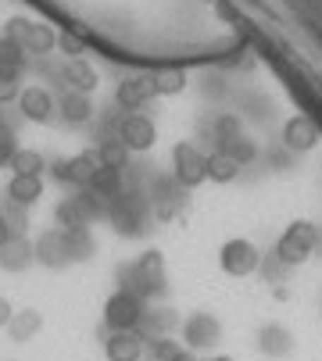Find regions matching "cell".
Wrapping results in <instances>:
<instances>
[{"label":"cell","mask_w":322,"mask_h":361,"mask_svg":"<svg viewBox=\"0 0 322 361\" xmlns=\"http://www.w3.org/2000/svg\"><path fill=\"white\" fill-rule=\"evenodd\" d=\"M126 276H129V283L122 290H129V293H136L143 300V297L157 293V286H165V262H161L157 250H143L136 262L126 269Z\"/></svg>","instance_id":"6da1fadb"},{"label":"cell","mask_w":322,"mask_h":361,"mask_svg":"<svg viewBox=\"0 0 322 361\" xmlns=\"http://www.w3.org/2000/svg\"><path fill=\"white\" fill-rule=\"evenodd\" d=\"M4 39L18 43L29 54H50L58 47V32H54L47 22H32V18H11L4 29Z\"/></svg>","instance_id":"7a4b0ae2"},{"label":"cell","mask_w":322,"mask_h":361,"mask_svg":"<svg viewBox=\"0 0 322 361\" xmlns=\"http://www.w3.org/2000/svg\"><path fill=\"white\" fill-rule=\"evenodd\" d=\"M143 322V300L129 290H119L107 297L104 304V326L112 333H122V329H140Z\"/></svg>","instance_id":"3957f363"},{"label":"cell","mask_w":322,"mask_h":361,"mask_svg":"<svg viewBox=\"0 0 322 361\" xmlns=\"http://www.w3.org/2000/svg\"><path fill=\"white\" fill-rule=\"evenodd\" d=\"M15 104H18L22 118H25V122H36V126H47V122L58 118V100L50 97L47 86H25V90L18 93Z\"/></svg>","instance_id":"277c9868"},{"label":"cell","mask_w":322,"mask_h":361,"mask_svg":"<svg viewBox=\"0 0 322 361\" xmlns=\"http://www.w3.org/2000/svg\"><path fill=\"white\" fill-rule=\"evenodd\" d=\"M115 140L129 150V154H143V150H150L154 147V140H157V129H154V122L147 118V115H140V111H133V115H126L122 122H119V133H115Z\"/></svg>","instance_id":"5b68a950"},{"label":"cell","mask_w":322,"mask_h":361,"mask_svg":"<svg viewBox=\"0 0 322 361\" xmlns=\"http://www.w3.org/2000/svg\"><path fill=\"white\" fill-rule=\"evenodd\" d=\"M36 262H43L47 269H61V265H68L72 262V233L68 229H47L36 243Z\"/></svg>","instance_id":"8992f818"},{"label":"cell","mask_w":322,"mask_h":361,"mask_svg":"<svg viewBox=\"0 0 322 361\" xmlns=\"http://www.w3.org/2000/svg\"><path fill=\"white\" fill-rule=\"evenodd\" d=\"M172 169H176V179L183 186H197V183L208 179V158L190 143H179L172 150Z\"/></svg>","instance_id":"52a82bcc"},{"label":"cell","mask_w":322,"mask_h":361,"mask_svg":"<svg viewBox=\"0 0 322 361\" xmlns=\"http://www.w3.org/2000/svg\"><path fill=\"white\" fill-rule=\"evenodd\" d=\"M315 226H308V222H294L287 233H283V240H280V257L287 265H297V262H304V257L315 250Z\"/></svg>","instance_id":"ba28073f"},{"label":"cell","mask_w":322,"mask_h":361,"mask_svg":"<svg viewBox=\"0 0 322 361\" xmlns=\"http://www.w3.org/2000/svg\"><path fill=\"white\" fill-rule=\"evenodd\" d=\"M143 333L140 329H122V333H107L104 340V357L107 361H140L143 357Z\"/></svg>","instance_id":"9c48e42d"},{"label":"cell","mask_w":322,"mask_h":361,"mask_svg":"<svg viewBox=\"0 0 322 361\" xmlns=\"http://www.w3.org/2000/svg\"><path fill=\"white\" fill-rule=\"evenodd\" d=\"M150 97H154V79H150V75H129V79H122L119 90H115V104H119L126 115H133L136 108L147 104Z\"/></svg>","instance_id":"30bf717a"},{"label":"cell","mask_w":322,"mask_h":361,"mask_svg":"<svg viewBox=\"0 0 322 361\" xmlns=\"http://www.w3.org/2000/svg\"><path fill=\"white\" fill-rule=\"evenodd\" d=\"M219 257H222V269H226L229 276H247V272L258 269V250H254V243H247V240H229Z\"/></svg>","instance_id":"8fae6325"},{"label":"cell","mask_w":322,"mask_h":361,"mask_svg":"<svg viewBox=\"0 0 322 361\" xmlns=\"http://www.w3.org/2000/svg\"><path fill=\"white\" fill-rule=\"evenodd\" d=\"M43 197V179L40 176H11L4 186V200L15 204V208H32V204Z\"/></svg>","instance_id":"7c38bea8"},{"label":"cell","mask_w":322,"mask_h":361,"mask_svg":"<svg viewBox=\"0 0 322 361\" xmlns=\"http://www.w3.org/2000/svg\"><path fill=\"white\" fill-rule=\"evenodd\" d=\"M32 262H36V247L25 236H11L0 247V269L4 272H25Z\"/></svg>","instance_id":"4fadbf2b"},{"label":"cell","mask_w":322,"mask_h":361,"mask_svg":"<svg viewBox=\"0 0 322 361\" xmlns=\"http://www.w3.org/2000/svg\"><path fill=\"white\" fill-rule=\"evenodd\" d=\"M97 68L86 61V58H76V61H68L65 65V86H68V93H83V97H90L93 90H97Z\"/></svg>","instance_id":"5bb4252c"},{"label":"cell","mask_w":322,"mask_h":361,"mask_svg":"<svg viewBox=\"0 0 322 361\" xmlns=\"http://www.w3.org/2000/svg\"><path fill=\"white\" fill-rule=\"evenodd\" d=\"M68 172H72V186L86 190L93 183V176L100 172V158H97V147H86L79 150L76 158H68Z\"/></svg>","instance_id":"9a60e30c"},{"label":"cell","mask_w":322,"mask_h":361,"mask_svg":"<svg viewBox=\"0 0 322 361\" xmlns=\"http://www.w3.org/2000/svg\"><path fill=\"white\" fill-rule=\"evenodd\" d=\"M25 68V50L11 39H0V82H18Z\"/></svg>","instance_id":"2e32d148"},{"label":"cell","mask_w":322,"mask_h":361,"mask_svg":"<svg viewBox=\"0 0 322 361\" xmlns=\"http://www.w3.org/2000/svg\"><path fill=\"white\" fill-rule=\"evenodd\" d=\"M40 329H43V315L36 312V307H22V312H15L11 322H8V333H11L15 343H29Z\"/></svg>","instance_id":"e0dca14e"},{"label":"cell","mask_w":322,"mask_h":361,"mask_svg":"<svg viewBox=\"0 0 322 361\" xmlns=\"http://www.w3.org/2000/svg\"><path fill=\"white\" fill-rule=\"evenodd\" d=\"M58 118L68 122V126H86V122L93 118L90 97H83V93H65V100L58 104Z\"/></svg>","instance_id":"ac0fdd59"},{"label":"cell","mask_w":322,"mask_h":361,"mask_svg":"<svg viewBox=\"0 0 322 361\" xmlns=\"http://www.w3.org/2000/svg\"><path fill=\"white\" fill-rule=\"evenodd\" d=\"M8 169H11V176H40V179H43V172H47V158H43L40 150L18 147Z\"/></svg>","instance_id":"d6986e66"},{"label":"cell","mask_w":322,"mask_h":361,"mask_svg":"<svg viewBox=\"0 0 322 361\" xmlns=\"http://www.w3.org/2000/svg\"><path fill=\"white\" fill-rule=\"evenodd\" d=\"M283 140H287V147H294V150H308V147L318 140V133H315V126H311L308 118H290L287 129H283Z\"/></svg>","instance_id":"ffe728a7"},{"label":"cell","mask_w":322,"mask_h":361,"mask_svg":"<svg viewBox=\"0 0 322 361\" xmlns=\"http://www.w3.org/2000/svg\"><path fill=\"white\" fill-rule=\"evenodd\" d=\"M97 158H100V165H104V169L122 172V169L129 165V150H126L119 140H100V143H97Z\"/></svg>","instance_id":"44dd1931"},{"label":"cell","mask_w":322,"mask_h":361,"mask_svg":"<svg viewBox=\"0 0 322 361\" xmlns=\"http://www.w3.org/2000/svg\"><path fill=\"white\" fill-rule=\"evenodd\" d=\"M215 336H219V326H215L208 315H193V319L186 322V340H190V347H208Z\"/></svg>","instance_id":"7402d4cb"},{"label":"cell","mask_w":322,"mask_h":361,"mask_svg":"<svg viewBox=\"0 0 322 361\" xmlns=\"http://www.w3.org/2000/svg\"><path fill=\"white\" fill-rule=\"evenodd\" d=\"M119 186H122V172L104 169V165H100V172L93 176V183H90L86 190H90V193H97V197L104 200V197H119Z\"/></svg>","instance_id":"603a6c76"},{"label":"cell","mask_w":322,"mask_h":361,"mask_svg":"<svg viewBox=\"0 0 322 361\" xmlns=\"http://www.w3.org/2000/svg\"><path fill=\"white\" fill-rule=\"evenodd\" d=\"M237 158H229V154H215V158H208V179L215 183H229L237 179Z\"/></svg>","instance_id":"cb8c5ba5"},{"label":"cell","mask_w":322,"mask_h":361,"mask_svg":"<svg viewBox=\"0 0 322 361\" xmlns=\"http://www.w3.org/2000/svg\"><path fill=\"white\" fill-rule=\"evenodd\" d=\"M183 86H186V75H183L179 68H165V72H157V75H154V93L172 97V93H179Z\"/></svg>","instance_id":"d4e9b609"},{"label":"cell","mask_w":322,"mask_h":361,"mask_svg":"<svg viewBox=\"0 0 322 361\" xmlns=\"http://www.w3.org/2000/svg\"><path fill=\"white\" fill-rule=\"evenodd\" d=\"M0 215H4V222L11 226V236H25V226H29L25 208H15V204H8V200H4V208H0Z\"/></svg>","instance_id":"484cf974"},{"label":"cell","mask_w":322,"mask_h":361,"mask_svg":"<svg viewBox=\"0 0 322 361\" xmlns=\"http://www.w3.org/2000/svg\"><path fill=\"white\" fill-rule=\"evenodd\" d=\"M15 150H18V143H15L11 129H4V126H0V169H8V165H11Z\"/></svg>","instance_id":"4316f807"},{"label":"cell","mask_w":322,"mask_h":361,"mask_svg":"<svg viewBox=\"0 0 322 361\" xmlns=\"http://www.w3.org/2000/svg\"><path fill=\"white\" fill-rule=\"evenodd\" d=\"M147 354H150V361H176V357H179L183 350H176V347H172L169 340H154Z\"/></svg>","instance_id":"83f0119b"},{"label":"cell","mask_w":322,"mask_h":361,"mask_svg":"<svg viewBox=\"0 0 322 361\" xmlns=\"http://www.w3.org/2000/svg\"><path fill=\"white\" fill-rule=\"evenodd\" d=\"M58 47H61L65 54H68V61L83 58V50H86V47H83V39H79L76 32H61V36H58Z\"/></svg>","instance_id":"f1b7e54d"},{"label":"cell","mask_w":322,"mask_h":361,"mask_svg":"<svg viewBox=\"0 0 322 361\" xmlns=\"http://www.w3.org/2000/svg\"><path fill=\"white\" fill-rule=\"evenodd\" d=\"M50 176L58 179V183H72V172H68V161H47Z\"/></svg>","instance_id":"f546056e"},{"label":"cell","mask_w":322,"mask_h":361,"mask_svg":"<svg viewBox=\"0 0 322 361\" xmlns=\"http://www.w3.org/2000/svg\"><path fill=\"white\" fill-rule=\"evenodd\" d=\"M18 82H0V104H15L18 100Z\"/></svg>","instance_id":"4dcf8cb0"},{"label":"cell","mask_w":322,"mask_h":361,"mask_svg":"<svg viewBox=\"0 0 322 361\" xmlns=\"http://www.w3.org/2000/svg\"><path fill=\"white\" fill-rule=\"evenodd\" d=\"M11 315H15V307H11V300H8V297H0V329H8Z\"/></svg>","instance_id":"1f68e13d"},{"label":"cell","mask_w":322,"mask_h":361,"mask_svg":"<svg viewBox=\"0 0 322 361\" xmlns=\"http://www.w3.org/2000/svg\"><path fill=\"white\" fill-rule=\"evenodd\" d=\"M8 240H11V226L4 222V215H0V247H4Z\"/></svg>","instance_id":"d6a6232c"},{"label":"cell","mask_w":322,"mask_h":361,"mask_svg":"<svg viewBox=\"0 0 322 361\" xmlns=\"http://www.w3.org/2000/svg\"><path fill=\"white\" fill-rule=\"evenodd\" d=\"M176 361H193V357H190V354H179V357H176Z\"/></svg>","instance_id":"836d02e7"},{"label":"cell","mask_w":322,"mask_h":361,"mask_svg":"<svg viewBox=\"0 0 322 361\" xmlns=\"http://www.w3.org/2000/svg\"><path fill=\"white\" fill-rule=\"evenodd\" d=\"M208 361H233V357H208Z\"/></svg>","instance_id":"e575fe53"}]
</instances>
